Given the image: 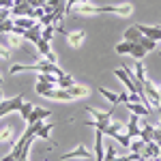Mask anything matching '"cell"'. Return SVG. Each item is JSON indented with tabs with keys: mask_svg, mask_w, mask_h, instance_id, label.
Here are the masks:
<instances>
[{
	"mask_svg": "<svg viewBox=\"0 0 161 161\" xmlns=\"http://www.w3.org/2000/svg\"><path fill=\"white\" fill-rule=\"evenodd\" d=\"M73 11L80 13V15H103V13H112V15L129 17V15L133 13V7H131L129 2H127V4H110V7H95V4H90V2H82V4H75Z\"/></svg>",
	"mask_w": 161,
	"mask_h": 161,
	"instance_id": "6da1fadb",
	"label": "cell"
},
{
	"mask_svg": "<svg viewBox=\"0 0 161 161\" xmlns=\"http://www.w3.org/2000/svg\"><path fill=\"white\" fill-rule=\"evenodd\" d=\"M116 52L118 54H127V56H133L136 60H144V56H146V47L144 45H140V43H133V41H123V43H118L116 45Z\"/></svg>",
	"mask_w": 161,
	"mask_h": 161,
	"instance_id": "7a4b0ae2",
	"label": "cell"
},
{
	"mask_svg": "<svg viewBox=\"0 0 161 161\" xmlns=\"http://www.w3.org/2000/svg\"><path fill=\"white\" fill-rule=\"evenodd\" d=\"M144 95L148 99L150 108H161V92H159V86H155L150 80H144Z\"/></svg>",
	"mask_w": 161,
	"mask_h": 161,
	"instance_id": "3957f363",
	"label": "cell"
},
{
	"mask_svg": "<svg viewBox=\"0 0 161 161\" xmlns=\"http://www.w3.org/2000/svg\"><path fill=\"white\" fill-rule=\"evenodd\" d=\"M69 159H95V155H92L84 144H77L73 150H69V153L60 155V161H69Z\"/></svg>",
	"mask_w": 161,
	"mask_h": 161,
	"instance_id": "277c9868",
	"label": "cell"
},
{
	"mask_svg": "<svg viewBox=\"0 0 161 161\" xmlns=\"http://www.w3.org/2000/svg\"><path fill=\"white\" fill-rule=\"evenodd\" d=\"M22 105H24V97H22V95H17V97H13V99L2 101V103H0V118L7 116V114H13V112H19Z\"/></svg>",
	"mask_w": 161,
	"mask_h": 161,
	"instance_id": "5b68a950",
	"label": "cell"
},
{
	"mask_svg": "<svg viewBox=\"0 0 161 161\" xmlns=\"http://www.w3.org/2000/svg\"><path fill=\"white\" fill-rule=\"evenodd\" d=\"M43 97H47V99H52V101H73L71 92H69L67 88H58V86L45 90V92H43Z\"/></svg>",
	"mask_w": 161,
	"mask_h": 161,
	"instance_id": "8992f818",
	"label": "cell"
},
{
	"mask_svg": "<svg viewBox=\"0 0 161 161\" xmlns=\"http://www.w3.org/2000/svg\"><path fill=\"white\" fill-rule=\"evenodd\" d=\"M144 159H161V146L155 142V140H150L146 142V146H144V153H142V161Z\"/></svg>",
	"mask_w": 161,
	"mask_h": 161,
	"instance_id": "52a82bcc",
	"label": "cell"
},
{
	"mask_svg": "<svg viewBox=\"0 0 161 161\" xmlns=\"http://www.w3.org/2000/svg\"><path fill=\"white\" fill-rule=\"evenodd\" d=\"M35 9L30 7V2H19V4H13L11 15L13 17H32Z\"/></svg>",
	"mask_w": 161,
	"mask_h": 161,
	"instance_id": "ba28073f",
	"label": "cell"
},
{
	"mask_svg": "<svg viewBox=\"0 0 161 161\" xmlns=\"http://www.w3.org/2000/svg\"><path fill=\"white\" fill-rule=\"evenodd\" d=\"M137 30L144 35V37L153 39V41H161V26H144V24H137Z\"/></svg>",
	"mask_w": 161,
	"mask_h": 161,
	"instance_id": "9c48e42d",
	"label": "cell"
},
{
	"mask_svg": "<svg viewBox=\"0 0 161 161\" xmlns=\"http://www.w3.org/2000/svg\"><path fill=\"white\" fill-rule=\"evenodd\" d=\"M37 50L41 52V56L45 58V60H50V62H56V54L52 52V47H50V41H45V39H39L37 43Z\"/></svg>",
	"mask_w": 161,
	"mask_h": 161,
	"instance_id": "30bf717a",
	"label": "cell"
},
{
	"mask_svg": "<svg viewBox=\"0 0 161 161\" xmlns=\"http://www.w3.org/2000/svg\"><path fill=\"white\" fill-rule=\"evenodd\" d=\"M140 131H142V127H140V116H137V114H131L129 120H127V136L129 137H140Z\"/></svg>",
	"mask_w": 161,
	"mask_h": 161,
	"instance_id": "8fae6325",
	"label": "cell"
},
{
	"mask_svg": "<svg viewBox=\"0 0 161 161\" xmlns=\"http://www.w3.org/2000/svg\"><path fill=\"white\" fill-rule=\"evenodd\" d=\"M86 112L97 120V123H110L112 120V112H114V108H112L110 112H103V110H97V108H90V105H86Z\"/></svg>",
	"mask_w": 161,
	"mask_h": 161,
	"instance_id": "7c38bea8",
	"label": "cell"
},
{
	"mask_svg": "<svg viewBox=\"0 0 161 161\" xmlns=\"http://www.w3.org/2000/svg\"><path fill=\"white\" fill-rule=\"evenodd\" d=\"M67 41L71 47H82L86 41V32L84 30H75V32H67Z\"/></svg>",
	"mask_w": 161,
	"mask_h": 161,
	"instance_id": "4fadbf2b",
	"label": "cell"
},
{
	"mask_svg": "<svg viewBox=\"0 0 161 161\" xmlns=\"http://www.w3.org/2000/svg\"><path fill=\"white\" fill-rule=\"evenodd\" d=\"M105 157V144H103V133L97 131L95 136V161H103Z\"/></svg>",
	"mask_w": 161,
	"mask_h": 161,
	"instance_id": "5bb4252c",
	"label": "cell"
},
{
	"mask_svg": "<svg viewBox=\"0 0 161 161\" xmlns=\"http://www.w3.org/2000/svg\"><path fill=\"white\" fill-rule=\"evenodd\" d=\"M41 30H43V26L37 22V26H32V28H28V30H24V41H32V43H37L39 39H41Z\"/></svg>",
	"mask_w": 161,
	"mask_h": 161,
	"instance_id": "9a60e30c",
	"label": "cell"
},
{
	"mask_svg": "<svg viewBox=\"0 0 161 161\" xmlns=\"http://www.w3.org/2000/svg\"><path fill=\"white\" fill-rule=\"evenodd\" d=\"M69 92H71V97L73 99H84V97H88L90 95V88L88 86H82V84H73V86L67 88Z\"/></svg>",
	"mask_w": 161,
	"mask_h": 161,
	"instance_id": "2e32d148",
	"label": "cell"
},
{
	"mask_svg": "<svg viewBox=\"0 0 161 161\" xmlns=\"http://www.w3.org/2000/svg\"><path fill=\"white\" fill-rule=\"evenodd\" d=\"M52 116V112L50 110H43V108H35L32 110V114L28 116V120L26 123L30 125V123H39V120H43V118H50Z\"/></svg>",
	"mask_w": 161,
	"mask_h": 161,
	"instance_id": "e0dca14e",
	"label": "cell"
},
{
	"mask_svg": "<svg viewBox=\"0 0 161 161\" xmlns=\"http://www.w3.org/2000/svg\"><path fill=\"white\" fill-rule=\"evenodd\" d=\"M127 110L131 114H137V116H148L150 108H146L144 103H127Z\"/></svg>",
	"mask_w": 161,
	"mask_h": 161,
	"instance_id": "ac0fdd59",
	"label": "cell"
},
{
	"mask_svg": "<svg viewBox=\"0 0 161 161\" xmlns=\"http://www.w3.org/2000/svg\"><path fill=\"white\" fill-rule=\"evenodd\" d=\"M155 129H157V127H153L150 123H144L142 125V131H140V137H142L144 142H150L153 136H155Z\"/></svg>",
	"mask_w": 161,
	"mask_h": 161,
	"instance_id": "d6986e66",
	"label": "cell"
},
{
	"mask_svg": "<svg viewBox=\"0 0 161 161\" xmlns=\"http://www.w3.org/2000/svg\"><path fill=\"white\" fill-rule=\"evenodd\" d=\"M140 39H142V32L137 30L136 26L125 30V41H133V43H140Z\"/></svg>",
	"mask_w": 161,
	"mask_h": 161,
	"instance_id": "ffe728a7",
	"label": "cell"
},
{
	"mask_svg": "<svg viewBox=\"0 0 161 161\" xmlns=\"http://www.w3.org/2000/svg\"><path fill=\"white\" fill-rule=\"evenodd\" d=\"M52 129H54V125L52 123H41V127H39V133L37 137H41V140H50V133H52Z\"/></svg>",
	"mask_w": 161,
	"mask_h": 161,
	"instance_id": "44dd1931",
	"label": "cell"
},
{
	"mask_svg": "<svg viewBox=\"0 0 161 161\" xmlns=\"http://www.w3.org/2000/svg\"><path fill=\"white\" fill-rule=\"evenodd\" d=\"M99 95H101V97H105V99L110 101V103H114V105H118V103H120V97H118L116 92L108 90V88H99Z\"/></svg>",
	"mask_w": 161,
	"mask_h": 161,
	"instance_id": "7402d4cb",
	"label": "cell"
},
{
	"mask_svg": "<svg viewBox=\"0 0 161 161\" xmlns=\"http://www.w3.org/2000/svg\"><path fill=\"white\" fill-rule=\"evenodd\" d=\"M133 69H136V71H133V73H136V82L142 86V84H144V80H146V77H144V62L136 60V67H133Z\"/></svg>",
	"mask_w": 161,
	"mask_h": 161,
	"instance_id": "603a6c76",
	"label": "cell"
},
{
	"mask_svg": "<svg viewBox=\"0 0 161 161\" xmlns=\"http://www.w3.org/2000/svg\"><path fill=\"white\" fill-rule=\"evenodd\" d=\"M144 146H146V142H144L142 137H137V140H131L129 150H131V153H137V155H142V153H144Z\"/></svg>",
	"mask_w": 161,
	"mask_h": 161,
	"instance_id": "cb8c5ba5",
	"label": "cell"
},
{
	"mask_svg": "<svg viewBox=\"0 0 161 161\" xmlns=\"http://www.w3.org/2000/svg\"><path fill=\"white\" fill-rule=\"evenodd\" d=\"M13 26H15V19H11V17H7L4 22H0V35H11Z\"/></svg>",
	"mask_w": 161,
	"mask_h": 161,
	"instance_id": "d4e9b609",
	"label": "cell"
},
{
	"mask_svg": "<svg viewBox=\"0 0 161 161\" xmlns=\"http://www.w3.org/2000/svg\"><path fill=\"white\" fill-rule=\"evenodd\" d=\"M56 37V26H45L43 30H41V39H45V41H52V39Z\"/></svg>",
	"mask_w": 161,
	"mask_h": 161,
	"instance_id": "484cf974",
	"label": "cell"
},
{
	"mask_svg": "<svg viewBox=\"0 0 161 161\" xmlns=\"http://www.w3.org/2000/svg\"><path fill=\"white\" fill-rule=\"evenodd\" d=\"M7 41H9V47H13V50H15V47H19V45H22V43H24V37H19V35H7Z\"/></svg>",
	"mask_w": 161,
	"mask_h": 161,
	"instance_id": "4316f807",
	"label": "cell"
},
{
	"mask_svg": "<svg viewBox=\"0 0 161 161\" xmlns=\"http://www.w3.org/2000/svg\"><path fill=\"white\" fill-rule=\"evenodd\" d=\"M75 84V80L73 77H71V75H60V77H58V88H69V86H73Z\"/></svg>",
	"mask_w": 161,
	"mask_h": 161,
	"instance_id": "83f0119b",
	"label": "cell"
},
{
	"mask_svg": "<svg viewBox=\"0 0 161 161\" xmlns=\"http://www.w3.org/2000/svg\"><path fill=\"white\" fill-rule=\"evenodd\" d=\"M32 110H35V105H32V103H28V101H24V105L19 108V116H22L24 120H28V116L32 114Z\"/></svg>",
	"mask_w": 161,
	"mask_h": 161,
	"instance_id": "f1b7e54d",
	"label": "cell"
},
{
	"mask_svg": "<svg viewBox=\"0 0 161 161\" xmlns=\"http://www.w3.org/2000/svg\"><path fill=\"white\" fill-rule=\"evenodd\" d=\"M140 45H144V47H146V52H153L155 47H157V41H153V39H148V37H144V35H142Z\"/></svg>",
	"mask_w": 161,
	"mask_h": 161,
	"instance_id": "f546056e",
	"label": "cell"
},
{
	"mask_svg": "<svg viewBox=\"0 0 161 161\" xmlns=\"http://www.w3.org/2000/svg\"><path fill=\"white\" fill-rule=\"evenodd\" d=\"M116 157H118V155H116V148H114L112 144H108V146H105V157H103V161H116Z\"/></svg>",
	"mask_w": 161,
	"mask_h": 161,
	"instance_id": "4dcf8cb0",
	"label": "cell"
},
{
	"mask_svg": "<svg viewBox=\"0 0 161 161\" xmlns=\"http://www.w3.org/2000/svg\"><path fill=\"white\" fill-rule=\"evenodd\" d=\"M50 88H56V84H50V82H37L35 90H37L39 95H43V92H45V90H50Z\"/></svg>",
	"mask_w": 161,
	"mask_h": 161,
	"instance_id": "1f68e13d",
	"label": "cell"
},
{
	"mask_svg": "<svg viewBox=\"0 0 161 161\" xmlns=\"http://www.w3.org/2000/svg\"><path fill=\"white\" fill-rule=\"evenodd\" d=\"M82 2H90V0H67V4H64V13L67 15H71L75 4H82Z\"/></svg>",
	"mask_w": 161,
	"mask_h": 161,
	"instance_id": "d6a6232c",
	"label": "cell"
},
{
	"mask_svg": "<svg viewBox=\"0 0 161 161\" xmlns=\"http://www.w3.org/2000/svg\"><path fill=\"white\" fill-rule=\"evenodd\" d=\"M11 136H13V129H11V127H2V129H0V142H9Z\"/></svg>",
	"mask_w": 161,
	"mask_h": 161,
	"instance_id": "836d02e7",
	"label": "cell"
},
{
	"mask_svg": "<svg viewBox=\"0 0 161 161\" xmlns=\"http://www.w3.org/2000/svg\"><path fill=\"white\" fill-rule=\"evenodd\" d=\"M116 161H142V155H137V153H131V155H120V157H116Z\"/></svg>",
	"mask_w": 161,
	"mask_h": 161,
	"instance_id": "e575fe53",
	"label": "cell"
},
{
	"mask_svg": "<svg viewBox=\"0 0 161 161\" xmlns=\"http://www.w3.org/2000/svg\"><path fill=\"white\" fill-rule=\"evenodd\" d=\"M28 2H30L32 9H39V7H45L47 4V0H28Z\"/></svg>",
	"mask_w": 161,
	"mask_h": 161,
	"instance_id": "d590c367",
	"label": "cell"
},
{
	"mask_svg": "<svg viewBox=\"0 0 161 161\" xmlns=\"http://www.w3.org/2000/svg\"><path fill=\"white\" fill-rule=\"evenodd\" d=\"M15 0H0V9H13Z\"/></svg>",
	"mask_w": 161,
	"mask_h": 161,
	"instance_id": "8d00e7d4",
	"label": "cell"
},
{
	"mask_svg": "<svg viewBox=\"0 0 161 161\" xmlns=\"http://www.w3.org/2000/svg\"><path fill=\"white\" fill-rule=\"evenodd\" d=\"M9 56H11L9 47H2V45H0V58H9Z\"/></svg>",
	"mask_w": 161,
	"mask_h": 161,
	"instance_id": "74e56055",
	"label": "cell"
},
{
	"mask_svg": "<svg viewBox=\"0 0 161 161\" xmlns=\"http://www.w3.org/2000/svg\"><path fill=\"white\" fill-rule=\"evenodd\" d=\"M153 140H155V142H157V144L161 146V129H159V127L155 129V136H153Z\"/></svg>",
	"mask_w": 161,
	"mask_h": 161,
	"instance_id": "f35d334b",
	"label": "cell"
},
{
	"mask_svg": "<svg viewBox=\"0 0 161 161\" xmlns=\"http://www.w3.org/2000/svg\"><path fill=\"white\" fill-rule=\"evenodd\" d=\"M2 101H4V99H2V90H0V103H2Z\"/></svg>",
	"mask_w": 161,
	"mask_h": 161,
	"instance_id": "ab89813d",
	"label": "cell"
},
{
	"mask_svg": "<svg viewBox=\"0 0 161 161\" xmlns=\"http://www.w3.org/2000/svg\"><path fill=\"white\" fill-rule=\"evenodd\" d=\"M144 161H157V159H144Z\"/></svg>",
	"mask_w": 161,
	"mask_h": 161,
	"instance_id": "60d3db41",
	"label": "cell"
},
{
	"mask_svg": "<svg viewBox=\"0 0 161 161\" xmlns=\"http://www.w3.org/2000/svg\"><path fill=\"white\" fill-rule=\"evenodd\" d=\"M0 84H2V75H0Z\"/></svg>",
	"mask_w": 161,
	"mask_h": 161,
	"instance_id": "b9f144b4",
	"label": "cell"
},
{
	"mask_svg": "<svg viewBox=\"0 0 161 161\" xmlns=\"http://www.w3.org/2000/svg\"><path fill=\"white\" fill-rule=\"evenodd\" d=\"M159 92H161V86H159Z\"/></svg>",
	"mask_w": 161,
	"mask_h": 161,
	"instance_id": "7bdbcfd3",
	"label": "cell"
},
{
	"mask_svg": "<svg viewBox=\"0 0 161 161\" xmlns=\"http://www.w3.org/2000/svg\"><path fill=\"white\" fill-rule=\"evenodd\" d=\"M43 161H47V159H43Z\"/></svg>",
	"mask_w": 161,
	"mask_h": 161,
	"instance_id": "ee69618b",
	"label": "cell"
},
{
	"mask_svg": "<svg viewBox=\"0 0 161 161\" xmlns=\"http://www.w3.org/2000/svg\"><path fill=\"white\" fill-rule=\"evenodd\" d=\"M64 2H67V0H64Z\"/></svg>",
	"mask_w": 161,
	"mask_h": 161,
	"instance_id": "f6af8a7d",
	"label": "cell"
}]
</instances>
